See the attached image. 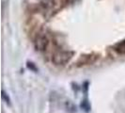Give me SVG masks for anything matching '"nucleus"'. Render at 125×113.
<instances>
[{"instance_id": "obj_1", "label": "nucleus", "mask_w": 125, "mask_h": 113, "mask_svg": "<svg viewBox=\"0 0 125 113\" xmlns=\"http://www.w3.org/2000/svg\"><path fill=\"white\" fill-rule=\"evenodd\" d=\"M73 55V52L70 51H58L55 53L52 56V62L55 65H64L70 61Z\"/></svg>"}, {"instance_id": "obj_2", "label": "nucleus", "mask_w": 125, "mask_h": 113, "mask_svg": "<svg viewBox=\"0 0 125 113\" xmlns=\"http://www.w3.org/2000/svg\"><path fill=\"white\" fill-rule=\"evenodd\" d=\"M48 45H49V38L46 34H40L36 37L34 42V46L38 51H45Z\"/></svg>"}, {"instance_id": "obj_3", "label": "nucleus", "mask_w": 125, "mask_h": 113, "mask_svg": "<svg viewBox=\"0 0 125 113\" xmlns=\"http://www.w3.org/2000/svg\"><path fill=\"white\" fill-rule=\"evenodd\" d=\"M99 56L97 54H87V55H83L79 57V59L77 60V66H84V65H89L94 63L97 59H98Z\"/></svg>"}, {"instance_id": "obj_4", "label": "nucleus", "mask_w": 125, "mask_h": 113, "mask_svg": "<svg viewBox=\"0 0 125 113\" xmlns=\"http://www.w3.org/2000/svg\"><path fill=\"white\" fill-rule=\"evenodd\" d=\"M115 51L119 54V55H125V42L119 43L116 45Z\"/></svg>"}, {"instance_id": "obj_5", "label": "nucleus", "mask_w": 125, "mask_h": 113, "mask_svg": "<svg viewBox=\"0 0 125 113\" xmlns=\"http://www.w3.org/2000/svg\"><path fill=\"white\" fill-rule=\"evenodd\" d=\"M81 106H82V107L86 110V111H88V110H89V108H90V106L88 105V103L87 102V101H84V102L82 103Z\"/></svg>"}]
</instances>
